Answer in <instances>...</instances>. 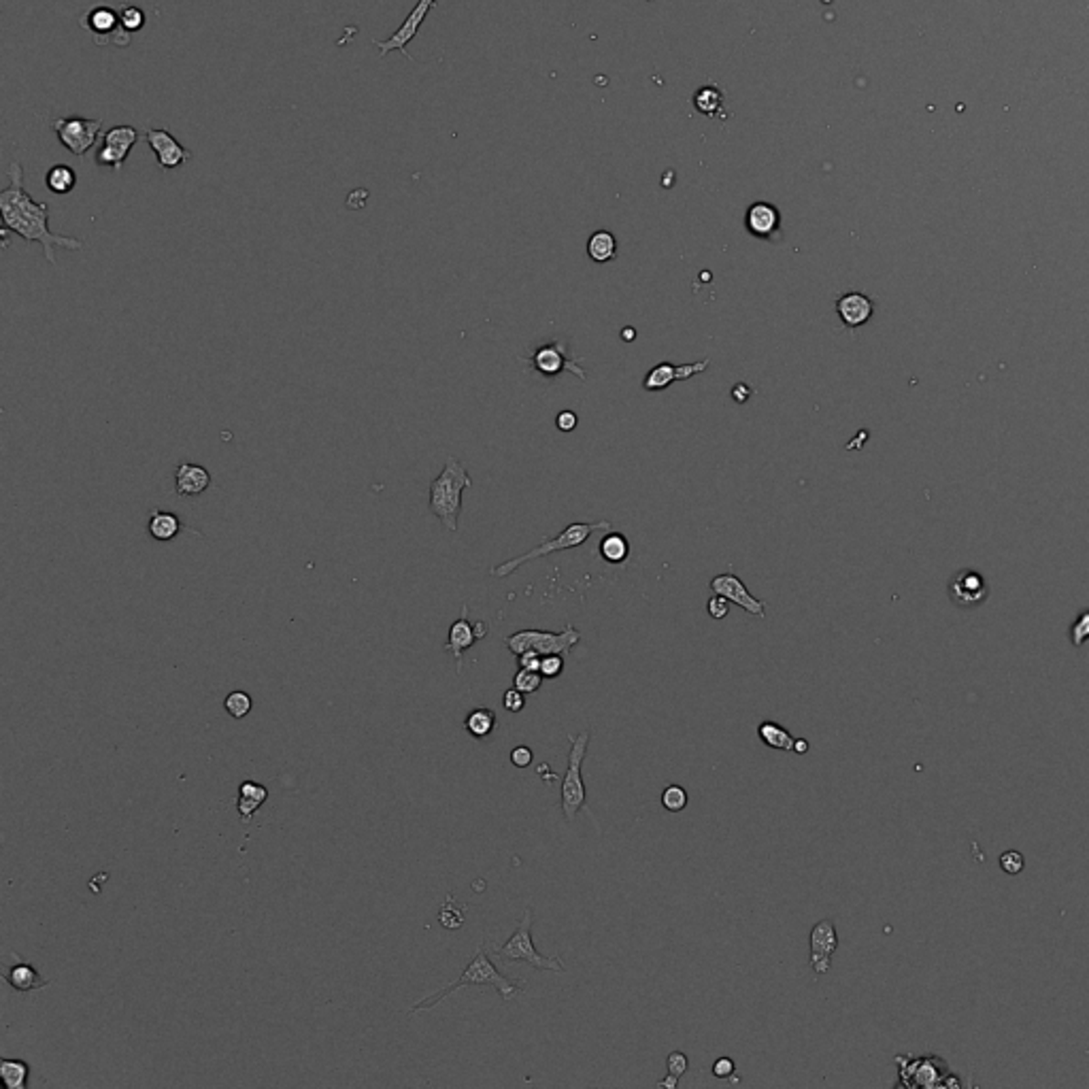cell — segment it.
<instances>
[{"label": "cell", "instance_id": "9c48e42d", "mask_svg": "<svg viewBox=\"0 0 1089 1089\" xmlns=\"http://www.w3.org/2000/svg\"><path fill=\"white\" fill-rule=\"evenodd\" d=\"M51 131L56 132L58 141H60L70 153L81 158V155H86L90 149L94 147L96 139L100 136L102 122L86 118H56L51 122Z\"/></svg>", "mask_w": 1089, "mask_h": 1089}, {"label": "cell", "instance_id": "7a4b0ae2", "mask_svg": "<svg viewBox=\"0 0 1089 1089\" xmlns=\"http://www.w3.org/2000/svg\"><path fill=\"white\" fill-rule=\"evenodd\" d=\"M469 985H485V988H494L498 994L502 996L504 1002H509L511 998L522 994L523 991V981L520 978H509L507 975H502L501 970L496 968L494 962H492L488 951L481 945V947L477 949L475 956L469 962V966L462 970V977L458 978V981H453L447 985L445 989L437 991V994L424 998V1000H419L415 1007L408 1010V1013H418V1010H426V1009H432L437 1007L440 1000H445L447 996H451L453 991H458L460 988H469Z\"/></svg>", "mask_w": 1089, "mask_h": 1089}, {"label": "cell", "instance_id": "816d5d0a", "mask_svg": "<svg viewBox=\"0 0 1089 1089\" xmlns=\"http://www.w3.org/2000/svg\"><path fill=\"white\" fill-rule=\"evenodd\" d=\"M677 1081H679V1079L675 1077V1074H669V1077L660 1081L658 1085H660V1087H669V1089H675V1087H677Z\"/></svg>", "mask_w": 1089, "mask_h": 1089}, {"label": "cell", "instance_id": "83f0119b", "mask_svg": "<svg viewBox=\"0 0 1089 1089\" xmlns=\"http://www.w3.org/2000/svg\"><path fill=\"white\" fill-rule=\"evenodd\" d=\"M630 555V543L621 533H605L600 541V557L608 564H624Z\"/></svg>", "mask_w": 1089, "mask_h": 1089}, {"label": "cell", "instance_id": "ac0fdd59", "mask_svg": "<svg viewBox=\"0 0 1089 1089\" xmlns=\"http://www.w3.org/2000/svg\"><path fill=\"white\" fill-rule=\"evenodd\" d=\"M477 632H475V624H470L469 621V605L462 607V615L453 621L451 628H449V637H447V643L443 645V650L447 653H451L453 660H456V671L460 672L462 671V660H464V651H469L472 645L477 643Z\"/></svg>", "mask_w": 1089, "mask_h": 1089}, {"label": "cell", "instance_id": "4fadbf2b", "mask_svg": "<svg viewBox=\"0 0 1089 1089\" xmlns=\"http://www.w3.org/2000/svg\"><path fill=\"white\" fill-rule=\"evenodd\" d=\"M709 587L713 594L724 596L725 600H730L732 605L741 607L743 611L754 615V618H760V619L767 618V602L757 600L756 596H751L747 586H745V583L738 579L736 575L724 573V575L713 576Z\"/></svg>", "mask_w": 1089, "mask_h": 1089}, {"label": "cell", "instance_id": "6da1fadb", "mask_svg": "<svg viewBox=\"0 0 1089 1089\" xmlns=\"http://www.w3.org/2000/svg\"><path fill=\"white\" fill-rule=\"evenodd\" d=\"M0 216L5 230L16 232L28 243L43 248L45 260L56 264V249L81 251L86 243L81 238L56 235L49 228V203H37L24 187V168L19 162H11L9 185L0 192Z\"/></svg>", "mask_w": 1089, "mask_h": 1089}, {"label": "cell", "instance_id": "f5cc1de1", "mask_svg": "<svg viewBox=\"0 0 1089 1089\" xmlns=\"http://www.w3.org/2000/svg\"><path fill=\"white\" fill-rule=\"evenodd\" d=\"M634 339H637V333H634V328L628 326V328L621 330V341L630 343V341H634Z\"/></svg>", "mask_w": 1089, "mask_h": 1089}, {"label": "cell", "instance_id": "60d3db41", "mask_svg": "<svg viewBox=\"0 0 1089 1089\" xmlns=\"http://www.w3.org/2000/svg\"><path fill=\"white\" fill-rule=\"evenodd\" d=\"M533 762H534V754L528 745H517V747L511 751V764H513V767L528 768V767H533Z\"/></svg>", "mask_w": 1089, "mask_h": 1089}, {"label": "cell", "instance_id": "9a60e30c", "mask_svg": "<svg viewBox=\"0 0 1089 1089\" xmlns=\"http://www.w3.org/2000/svg\"><path fill=\"white\" fill-rule=\"evenodd\" d=\"M145 141L155 153V160H158L162 171H173V168L185 164L192 158V153L164 128H149L145 132Z\"/></svg>", "mask_w": 1089, "mask_h": 1089}, {"label": "cell", "instance_id": "cb8c5ba5", "mask_svg": "<svg viewBox=\"0 0 1089 1089\" xmlns=\"http://www.w3.org/2000/svg\"><path fill=\"white\" fill-rule=\"evenodd\" d=\"M147 530H149V534H152V539L160 541V543H168V541H173L174 536L181 533V530H184V523H181L179 517L171 513V511L155 509V511H152V515H149Z\"/></svg>", "mask_w": 1089, "mask_h": 1089}, {"label": "cell", "instance_id": "8992f818", "mask_svg": "<svg viewBox=\"0 0 1089 1089\" xmlns=\"http://www.w3.org/2000/svg\"><path fill=\"white\" fill-rule=\"evenodd\" d=\"M494 951L502 962H526L536 970L566 972V966H564L560 956H543V953L536 951L533 943V911L530 909L523 911V917L517 924L513 935L509 936V941Z\"/></svg>", "mask_w": 1089, "mask_h": 1089}, {"label": "cell", "instance_id": "f546056e", "mask_svg": "<svg viewBox=\"0 0 1089 1089\" xmlns=\"http://www.w3.org/2000/svg\"><path fill=\"white\" fill-rule=\"evenodd\" d=\"M30 1066L24 1060H0V1079L6 1089H26L28 1085Z\"/></svg>", "mask_w": 1089, "mask_h": 1089}, {"label": "cell", "instance_id": "7c38bea8", "mask_svg": "<svg viewBox=\"0 0 1089 1089\" xmlns=\"http://www.w3.org/2000/svg\"><path fill=\"white\" fill-rule=\"evenodd\" d=\"M437 5V0H418V5L413 6V11L408 13L405 17V22L400 28L386 38V41H379V38H373V45L379 49V58H384L390 54V51H400L408 60H413L411 56H408V43L413 41L415 37H418V30L419 26L424 24V19L428 17V13H430L432 6Z\"/></svg>", "mask_w": 1089, "mask_h": 1089}, {"label": "cell", "instance_id": "2e32d148", "mask_svg": "<svg viewBox=\"0 0 1089 1089\" xmlns=\"http://www.w3.org/2000/svg\"><path fill=\"white\" fill-rule=\"evenodd\" d=\"M836 949H839V935H836L834 924L830 919H821L811 930V957H809V964H811L815 975H826Z\"/></svg>", "mask_w": 1089, "mask_h": 1089}, {"label": "cell", "instance_id": "d590c367", "mask_svg": "<svg viewBox=\"0 0 1089 1089\" xmlns=\"http://www.w3.org/2000/svg\"><path fill=\"white\" fill-rule=\"evenodd\" d=\"M120 24L124 32H139L145 26V11L141 6L126 5L120 11Z\"/></svg>", "mask_w": 1089, "mask_h": 1089}, {"label": "cell", "instance_id": "4316f807", "mask_svg": "<svg viewBox=\"0 0 1089 1089\" xmlns=\"http://www.w3.org/2000/svg\"><path fill=\"white\" fill-rule=\"evenodd\" d=\"M498 717L492 709H472L464 719V728L472 738H488L496 730Z\"/></svg>", "mask_w": 1089, "mask_h": 1089}, {"label": "cell", "instance_id": "1f68e13d", "mask_svg": "<svg viewBox=\"0 0 1089 1089\" xmlns=\"http://www.w3.org/2000/svg\"><path fill=\"white\" fill-rule=\"evenodd\" d=\"M251 706H254V700L248 692H241V690H235L230 692L228 696L224 700V709L228 713L230 717L235 719H243L248 717V713L251 711Z\"/></svg>", "mask_w": 1089, "mask_h": 1089}, {"label": "cell", "instance_id": "3957f363", "mask_svg": "<svg viewBox=\"0 0 1089 1089\" xmlns=\"http://www.w3.org/2000/svg\"><path fill=\"white\" fill-rule=\"evenodd\" d=\"M472 479L466 472L464 464L458 458L449 456L437 479H432L428 490V507L430 513L440 520L445 530L456 533L460 526V513H462V494L470 488Z\"/></svg>", "mask_w": 1089, "mask_h": 1089}, {"label": "cell", "instance_id": "ee69618b", "mask_svg": "<svg viewBox=\"0 0 1089 1089\" xmlns=\"http://www.w3.org/2000/svg\"><path fill=\"white\" fill-rule=\"evenodd\" d=\"M1000 866H1002V871L1009 874L1021 872L1023 871V855L1017 851H1007L1004 855H1000Z\"/></svg>", "mask_w": 1089, "mask_h": 1089}, {"label": "cell", "instance_id": "7dc6e473", "mask_svg": "<svg viewBox=\"0 0 1089 1089\" xmlns=\"http://www.w3.org/2000/svg\"><path fill=\"white\" fill-rule=\"evenodd\" d=\"M735 1073H736V1066L730 1058H719L715 1064H713V1077H717V1079H730Z\"/></svg>", "mask_w": 1089, "mask_h": 1089}, {"label": "cell", "instance_id": "603a6c76", "mask_svg": "<svg viewBox=\"0 0 1089 1089\" xmlns=\"http://www.w3.org/2000/svg\"><path fill=\"white\" fill-rule=\"evenodd\" d=\"M5 981L11 985L16 991H35L48 985V978L38 975V970L32 964L17 962L16 966L5 970Z\"/></svg>", "mask_w": 1089, "mask_h": 1089}, {"label": "cell", "instance_id": "ab89813d", "mask_svg": "<svg viewBox=\"0 0 1089 1089\" xmlns=\"http://www.w3.org/2000/svg\"><path fill=\"white\" fill-rule=\"evenodd\" d=\"M666 1066H669V1074H675L677 1079H681L687 1073V1068H690V1060H687L683 1052H672L669 1060H666Z\"/></svg>", "mask_w": 1089, "mask_h": 1089}, {"label": "cell", "instance_id": "44dd1931", "mask_svg": "<svg viewBox=\"0 0 1089 1089\" xmlns=\"http://www.w3.org/2000/svg\"><path fill=\"white\" fill-rule=\"evenodd\" d=\"M745 226L757 238H773L781 226L779 209L770 203H754L745 216Z\"/></svg>", "mask_w": 1089, "mask_h": 1089}, {"label": "cell", "instance_id": "ba28073f", "mask_svg": "<svg viewBox=\"0 0 1089 1089\" xmlns=\"http://www.w3.org/2000/svg\"><path fill=\"white\" fill-rule=\"evenodd\" d=\"M581 632L575 626H566L562 632H547V630H520L511 637L504 639V645L509 647L511 653L520 656L523 651H536L541 656H568L573 647L579 645Z\"/></svg>", "mask_w": 1089, "mask_h": 1089}, {"label": "cell", "instance_id": "5bb4252c", "mask_svg": "<svg viewBox=\"0 0 1089 1089\" xmlns=\"http://www.w3.org/2000/svg\"><path fill=\"white\" fill-rule=\"evenodd\" d=\"M711 360H700V362H692V365H671V362H662V365H656L651 368L650 373L645 375L643 379V387L647 392H662L666 387H671L672 384H677V381H687L692 377H696V375L704 373L706 368H709Z\"/></svg>", "mask_w": 1089, "mask_h": 1089}, {"label": "cell", "instance_id": "c3c4849f", "mask_svg": "<svg viewBox=\"0 0 1089 1089\" xmlns=\"http://www.w3.org/2000/svg\"><path fill=\"white\" fill-rule=\"evenodd\" d=\"M751 396V387L747 384H736L732 387V398L736 400V403H747Z\"/></svg>", "mask_w": 1089, "mask_h": 1089}, {"label": "cell", "instance_id": "bcb514c9", "mask_svg": "<svg viewBox=\"0 0 1089 1089\" xmlns=\"http://www.w3.org/2000/svg\"><path fill=\"white\" fill-rule=\"evenodd\" d=\"M576 424H579V418H576L575 411H560L555 418V426L560 432H573Z\"/></svg>", "mask_w": 1089, "mask_h": 1089}, {"label": "cell", "instance_id": "7402d4cb", "mask_svg": "<svg viewBox=\"0 0 1089 1089\" xmlns=\"http://www.w3.org/2000/svg\"><path fill=\"white\" fill-rule=\"evenodd\" d=\"M81 26L92 32L96 38L102 35V43H107V37L115 35V32L122 28L120 13L111 9V6H94L92 11H88L86 16H83Z\"/></svg>", "mask_w": 1089, "mask_h": 1089}, {"label": "cell", "instance_id": "f1b7e54d", "mask_svg": "<svg viewBox=\"0 0 1089 1089\" xmlns=\"http://www.w3.org/2000/svg\"><path fill=\"white\" fill-rule=\"evenodd\" d=\"M45 185H48L49 192L58 194V196H64V194H70L75 190L77 174L73 168L67 164H56L45 174Z\"/></svg>", "mask_w": 1089, "mask_h": 1089}, {"label": "cell", "instance_id": "f35d334b", "mask_svg": "<svg viewBox=\"0 0 1089 1089\" xmlns=\"http://www.w3.org/2000/svg\"><path fill=\"white\" fill-rule=\"evenodd\" d=\"M238 796H243V798H249V800L260 802V805H264V802L269 800V789L264 788V786H260V783H256V781H245L243 786H241V789H238Z\"/></svg>", "mask_w": 1089, "mask_h": 1089}, {"label": "cell", "instance_id": "f6af8a7d", "mask_svg": "<svg viewBox=\"0 0 1089 1089\" xmlns=\"http://www.w3.org/2000/svg\"><path fill=\"white\" fill-rule=\"evenodd\" d=\"M541 660L543 656L536 651H523L517 656V664H520V669H528V671H539L541 672Z\"/></svg>", "mask_w": 1089, "mask_h": 1089}, {"label": "cell", "instance_id": "30bf717a", "mask_svg": "<svg viewBox=\"0 0 1089 1089\" xmlns=\"http://www.w3.org/2000/svg\"><path fill=\"white\" fill-rule=\"evenodd\" d=\"M523 360H526L528 365H533L534 371L547 375V377H554V375L568 371V373H573L575 377H579L581 381H587V373L579 366L581 358H573V355H570L566 341H562V339L555 343H549V345L534 349V354L530 355V358H523Z\"/></svg>", "mask_w": 1089, "mask_h": 1089}, {"label": "cell", "instance_id": "74e56055", "mask_svg": "<svg viewBox=\"0 0 1089 1089\" xmlns=\"http://www.w3.org/2000/svg\"><path fill=\"white\" fill-rule=\"evenodd\" d=\"M564 672V656H543L541 660V675L544 679H557Z\"/></svg>", "mask_w": 1089, "mask_h": 1089}, {"label": "cell", "instance_id": "e575fe53", "mask_svg": "<svg viewBox=\"0 0 1089 1089\" xmlns=\"http://www.w3.org/2000/svg\"><path fill=\"white\" fill-rule=\"evenodd\" d=\"M543 675L539 671H528V669H520L515 672L513 677V687L515 690H520L522 693H534L541 690L543 685Z\"/></svg>", "mask_w": 1089, "mask_h": 1089}, {"label": "cell", "instance_id": "7bdbcfd3", "mask_svg": "<svg viewBox=\"0 0 1089 1089\" xmlns=\"http://www.w3.org/2000/svg\"><path fill=\"white\" fill-rule=\"evenodd\" d=\"M706 611H709V615H711L713 619L728 618V613H730V600H725L724 596H717L715 594L709 600V605H706Z\"/></svg>", "mask_w": 1089, "mask_h": 1089}, {"label": "cell", "instance_id": "4dcf8cb0", "mask_svg": "<svg viewBox=\"0 0 1089 1089\" xmlns=\"http://www.w3.org/2000/svg\"><path fill=\"white\" fill-rule=\"evenodd\" d=\"M466 906H460L453 893H447L443 906L439 909V924L447 930H460L464 925Z\"/></svg>", "mask_w": 1089, "mask_h": 1089}, {"label": "cell", "instance_id": "8d00e7d4", "mask_svg": "<svg viewBox=\"0 0 1089 1089\" xmlns=\"http://www.w3.org/2000/svg\"><path fill=\"white\" fill-rule=\"evenodd\" d=\"M1071 640L1074 647H1084L1089 640V611L1079 613V618L1074 619L1071 626Z\"/></svg>", "mask_w": 1089, "mask_h": 1089}, {"label": "cell", "instance_id": "d4e9b609", "mask_svg": "<svg viewBox=\"0 0 1089 1089\" xmlns=\"http://www.w3.org/2000/svg\"><path fill=\"white\" fill-rule=\"evenodd\" d=\"M587 256L598 264L615 260V256H618V238L608 230H596L587 241Z\"/></svg>", "mask_w": 1089, "mask_h": 1089}, {"label": "cell", "instance_id": "484cf974", "mask_svg": "<svg viewBox=\"0 0 1089 1089\" xmlns=\"http://www.w3.org/2000/svg\"><path fill=\"white\" fill-rule=\"evenodd\" d=\"M757 736H760V741L767 745L770 749H779V751H794V741L796 738L792 736V732H788L783 725L775 724V722H762L757 725Z\"/></svg>", "mask_w": 1089, "mask_h": 1089}, {"label": "cell", "instance_id": "681fc988", "mask_svg": "<svg viewBox=\"0 0 1089 1089\" xmlns=\"http://www.w3.org/2000/svg\"><path fill=\"white\" fill-rule=\"evenodd\" d=\"M809 749H811V745H809L807 738H796V741H794V754L805 756V754H809Z\"/></svg>", "mask_w": 1089, "mask_h": 1089}, {"label": "cell", "instance_id": "52a82bcc", "mask_svg": "<svg viewBox=\"0 0 1089 1089\" xmlns=\"http://www.w3.org/2000/svg\"><path fill=\"white\" fill-rule=\"evenodd\" d=\"M896 1064L900 1068V1084L904 1087H924V1089H936V1087H959V1081L951 1073L947 1062L938 1058V1055H922V1058H913V1055H898Z\"/></svg>", "mask_w": 1089, "mask_h": 1089}, {"label": "cell", "instance_id": "d6a6232c", "mask_svg": "<svg viewBox=\"0 0 1089 1089\" xmlns=\"http://www.w3.org/2000/svg\"><path fill=\"white\" fill-rule=\"evenodd\" d=\"M693 102H696V109L698 111H703L704 115H715V111L719 107H722V92H719L717 88H703L698 90V94L693 96Z\"/></svg>", "mask_w": 1089, "mask_h": 1089}, {"label": "cell", "instance_id": "5b68a950", "mask_svg": "<svg viewBox=\"0 0 1089 1089\" xmlns=\"http://www.w3.org/2000/svg\"><path fill=\"white\" fill-rule=\"evenodd\" d=\"M589 741H592V732L583 730L579 735L568 736L570 751H568V768L562 779V813L564 819L573 821L583 809L587 807V789L583 783V762H586Z\"/></svg>", "mask_w": 1089, "mask_h": 1089}, {"label": "cell", "instance_id": "8fae6325", "mask_svg": "<svg viewBox=\"0 0 1089 1089\" xmlns=\"http://www.w3.org/2000/svg\"><path fill=\"white\" fill-rule=\"evenodd\" d=\"M139 141V132L134 126H113L102 134V145L96 152V164L107 166L111 171H122L131 149Z\"/></svg>", "mask_w": 1089, "mask_h": 1089}, {"label": "cell", "instance_id": "e0dca14e", "mask_svg": "<svg viewBox=\"0 0 1089 1089\" xmlns=\"http://www.w3.org/2000/svg\"><path fill=\"white\" fill-rule=\"evenodd\" d=\"M949 596L957 607H977L983 600H988V581L977 570L964 568L949 581Z\"/></svg>", "mask_w": 1089, "mask_h": 1089}, {"label": "cell", "instance_id": "f907efd6", "mask_svg": "<svg viewBox=\"0 0 1089 1089\" xmlns=\"http://www.w3.org/2000/svg\"><path fill=\"white\" fill-rule=\"evenodd\" d=\"M488 630H490V626L485 624V621H477V624H475V632H477V639L479 640L488 637Z\"/></svg>", "mask_w": 1089, "mask_h": 1089}, {"label": "cell", "instance_id": "b9f144b4", "mask_svg": "<svg viewBox=\"0 0 1089 1089\" xmlns=\"http://www.w3.org/2000/svg\"><path fill=\"white\" fill-rule=\"evenodd\" d=\"M526 693H522L520 690H515V687H511V690L504 692V698H502V704L504 709L509 713H520L523 706H526Z\"/></svg>", "mask_w": 1089, "mask_h": 1089}, {"label": "cell", "instance_id": "836d02e7", "mask_svg": "<svg viewBox=\"0 0 1089 1089\" xmlns=\"http://www.w3.org/2000/svg\"><path fill=\"white\" fill-rule=\"evenodd\" d=\"M662 807L666 809L669 813H681L687 809V802H690V796H687L685 788L681 786H669L662 792Z\"/></svg>", "mask_w": 1089, "mask_h": 1089}, {"label": "cell", "instance_id": "ffe728a7", "mask_svg": "<svg viewBox=\"0 0 1089 1089\" xmlns=\"http://www.w3.org/2000/svg\"><path fill=\"white\" fill-rule=\"evenodd\" d=\"M211 485V472L200 464L181 462L174 470V492L184 498L200 496L203 492L209 490Z\"/></svg>", "mask_w": 1089, "mask_h": 1089}, {"label": "cell", "instance_id": "d6986e66", "mask_svg": "<svg viewBox=\"0 0 1089 1089\" xmlns=\"http://www.w3.org/2000/svg\"><path fill=\"white\" fill-rule=\"evenodd\" d=\"M836 313H839L841 322L845 323L847 328L853 330L864 326V323L871 320L874 313V302L866 294L849 291V294L841 296L839 301H836Z\"/></svg>", "mask_w": 1089, "mask_h": 1089}, {"label": "cell", "instance_id": "277c9868", "mask_svg": "<svg viewBox=\"0 0 1089 1089\" xmlns=\"http://www.w3.org/2000/svg\"><path fill=\"white\" fill-rule=\"evenodd\" d=\"M611 533V523L608 522H596V523H583V522H575L570 523L562 530L560 534L554 536V539H544L541 544H536L534 549H530L528 554H522L513 557V560H507L502 564H498L490 570L492 576H509L513 575L517 568L522 566V564L526 562H533V560H539V557L544 555H551V554H557V551H566V549H575V547H581L583 543H586L589 536L594 533Z\"/></svg>", "mask_w": 1089, "mask_h": 1089}]
</instances>
